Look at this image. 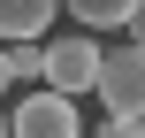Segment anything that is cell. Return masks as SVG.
<instances>
[{
    "instance_id": "cell-1",
    "label": "cell",
    "mask_w": 145,
    "mask_h": 138,
    "mask_svg": "<svg viewBox=\"0 0 145 138\" xmlns=\"http://www.w3.org/2000/svg\"><path fill=\"white\" fill-rule=\"evenodd\" d=\"M99 108L115 115V123H145V46H107V61H99Z\"/></svg>"
},
{
    "instance_id": "cell-2",
    "label": "cell",
    "mask_w": 145,
    "mask_h": 138,
    "mask_svg": "<svg viewBox=\"0 0 145 138\" xmlns=\"http://www.w3.org/2000/svg\"><path fill=\"white\" fill-rule=\"evenodd\" d=\"M8 138H84V123H76V100H69V92H54V85L23 92V108L8 115Z\"/></svg>"
},
{
    "instance_id": "cell-3",
    "label": "cell",
    "mask_w": 145,
    "mask_h": 138,
    "mask_svg": "<svg viewBox=\"0 0 145 138\" xmlns=\"http://www.w3.org/2000/svg\"><path fill=\"white\" fill-rule=\"evenodd\" d=\"M99 61H107V46H99L92 31H76V38H54V46H46V85L76 100V92H92V85H99Z\"/></svg>"
},
{
    "instance_id": "cell-4",
    "label": "cell",
    "mask_w": 145,
    "mask_h": 138,
    "mask_svg": "<svg viewBox=\"0 0 145 138\" xmlns=\"http://www.w3.org/2000/svg\"><path fill=\"white\" fill-rule=\"evenodd\" d=\"M54 8H69V0H0V38H8V46L38 38V31L54 23Z\"/></svg>"
},
{
    "instance_id": "cell-5",
    "label": "cell",
    "mask_w": 145,
    "mask_h": 138,
    "mask_svg": "<svg viewBox=\"0 0 145 138\" xmlns=\"http://www.w3.org/2000/svg\"><path fill=\"white\" fill-rule=\"evenodd\" d=\"M69 8H76V23H84V31L99 38V31H130L145 0H69Z\"/></svg>"
},
{
    "instance_id": "cell-6",
    "label": "cell",
    "mask_w": 145,
    "mask_h": 138,
    "mask_svg": "<svg viewBox=\"0 0 145 138\" xmlns=\"http://www.w3.org/2000/svg\"><path fill=\"white\" fill-rule=\"evenodd\" d=\"M8 77H15V85H46V46H38V38L8 46Z\"/></svg>"
},
{
    "instance_id": "cell-7",
    "label": "cell",
    "mask_w": 145,
    "mask_h": 138,
    "mask_svg": "<svg viewBox=\"0 0 145 138\" xmlns=\"http://www.w3.org/2000/svg\"><path fill=\"white\" fill-rule=\"evenodd\" d=\"M0 92H15V77H8V46H0Z\"/></svg>"
},
{
    "instance_id": "cell-8",
    "label": "cell",
    "mask_w": 145,
    "mask_h": 138,
    "mask_svg": "<svg viewBox=\"0 0 145 138\" xmlns=\"http://www.w3.org/2000/svg\"><path fill=\"white\" fill-rule=\"evenodd\" d=\"M130 38H138V46H145V8H138V23H130Z\"/></svg>"
},
{
    "instance_id": "cell-9",
    "label": "cell",
    "mask_w": 145,
    "mask_h": 138,
    "mask_svg": "<svg viewBox=\"0 0 145 138\" xmlns=\"http://www.w3.org/2000/svg\"><path fill=\"white\" fill-rule=\"evenodd\" d=\"M0 138H8V115H0Z\"/></svg>"
},
{
    "instance_id": "cell-10",
    "label": "cell",
    "mask_w": 145,
    "mask_h": 138,
    "mask_svg": "<svg viewBox=\"0 0 145 138\" xmlns=\"http://www.w3.org/2000/svg\"><path fill=\"white\" fill-rule=\"evenodd\" d=\"M138 138H145V123H138Z\"/></svg>"
}]
</instances>
